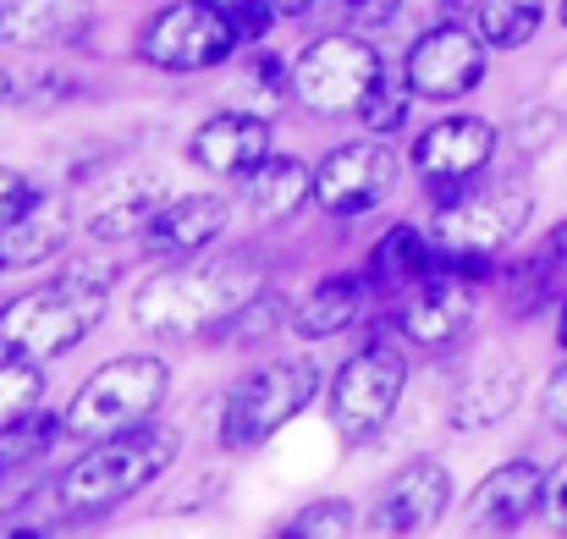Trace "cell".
<instances>
[{
	"label": "cell",
	"mask_w": 567,
	"mask_h": 539,
	"mask_svg": "<svg viewBox=\"0 0 567 539\" xmlns=\"http://www.w3.org/2000/svg\"><path fill=\"white\" fill-rule=\"evenodd\" d=\"M491 276V259H474V253H446L435 248V270L408 292L402 314H396V331L419 348H446L457 342L468 325H474V309H480V281Z\"/></svg>",
	"instance_id": "cell-6"
},
{
	"label": "cell",
	"mask_w": 567,
	"mask_h": 539,
	"mask_svg": "<svg viewBox=\"0 0 567 539\" xmlns=\"http://www.w3.org/2000/svg\"><path fill=\"white\" fill-rule=\"evenodd\" d=\"M66 435V413L55 418V413H22L17 424H6L0 429V474L11 468H28V463H39L55 440Z\"/></svg>",
	"instance_id": "cell-26"
},
{
	"label": "cell",
	"mask_w": 567,
	"mask_h": 539,
	"mask_svg": "<svg viewBox=\"0 0 567 539\" xmlns=\"http://www.w3.org/2000/svg\"><path fill=\"white\" fill-rule=\"evenodd\" d=\"M396 187V155L375 144V138H359V144H337L320 166H315V204L326 215H370L380 198Z\"/></svg>",
	"instance_id": "cell-13"
},
{
	"label": "cell",
	"mask_w": 567,
	"mask_h": 539,
	"mask_svg": "<svg viewBox=\"0 0 567 539\" xmlns=\"http://www.w3.org/2000/svg\"><path fill=\"white\" fill-rule=\"evenodd\" d=\"M540 512L551 518V529H563L567 535V457L546 474V501H540Z\"/></svg>",
	"instance_id": "cell-33"
},
{
	"label": "cell",
	"mask_w": 567,
	"mask_h": 539,
	"mask_svg": "<svg viewBox=\"0 0 567 539\" xmlns=\"http://www.w3.org/2000/svg\"><path fill=\"white\" fill-rule=\"evenodd\" d=\"M557 342L567 348V309H563V320H557Z\"/></svg>",
	"instance_id": "cell-38"
},
{
	"label": "cell",
	"mask_w": 567,
	"mask_h": 539,
	"mask_svg": "<svg viewBox=\"0 0 567 539\" xmlns=\"http://www.w3.org/2000/svg\"><path fill=\"white\" fill-rule=\"evenodd\" d=\"M348 535H359L353 501H309L303 512H292L281 524V539H348Z\"/></svg>",
	"instance_id": "cell-28"
},
{
	"label": "cell",
	"mask_w": 567,
	"mask_h": 539,
	"mask_svg": "<svg viewBox=\"0 0 567 539\" xmlns=\"http://www.w3.org/2000/svg\"><path fill=\"white\" fill-rule=\"evenodd\" d=\"M446 507H452V474L435 457H419L380 490L370 529L375 535H424Z\"/></svg>",
	"instance_id": "cell-16"
},
{
	"label": "cell",
	"mask_w": 567,
	"mask_h": 539,
	"mask_svg": "<svg viewBox=\"0 0 567 539\" xmlns=\"http://www.w3.org/2000/svg\"><path fill=\"white\" fill-rule=\"evenodd\" d=\"M480 39L491 50H524L540 22H546V0H480Z\"/></svg>",
	"instance_id": "cell-25"
},
{
	"label": "cell",
	"mask_w": 567,
	"mask_h": 539,
	"mask_svg": "<svg viewBox=\"0 0 567 539\" xmlns=\"http://www.w3.org/2000/svg\"><path fill=\"white\" fill-rule=\"evenodd\" d=\"M276 6H281V17H309L320 0H276Z\"/></svg>",
	"instance_id": "cell-37"
},
{
	"label": "cell",
	"mask_w": 567,
	"mask_h": 539,
	"mask_svg": "<svg viewBox=\"0 0 567 539\" xmlns=\"http://www.w3.org/2000/svg\"><path fill=\"white\" fill-rule=\"evenodd\" d=\"M209 6L231 22V33H237L243 44H259V39L276 28V17H281L276 0H209Z\"/></svg>",
	"instance_id": "cell-31"
},
{
	"label": "cell",
	"mask_w": 567,
	"mask_h": 539,
	"mask_svg": "<svg viewBox=\"0 0 567 539\" xmlns=\"http://www.w3.org/2000/svg\"><path fill=\"white\" fill-rule=\"evenodd\" d=\"M518 396H524V369L513 353H480V359L463 369V380H457V391H452V424L457 429H491V424H502L513 407H518Z\"/></svg>",
	"instance_id": "cell-18"
},
{
	"label": "cell",
	"mask_w": 567,
	"mask_h": 539,
	"mask_svg": "<svg viewBox=\"0 0 567 539\" xmlns=\"http://www.w3.org/2000/svg\"><path fill=\"white\" fill-rule=\"evenodd\" d=\"M172 391V369L155 359V353H127V359H111L100 363L72 407H66V435L78 440H105V435H122V429H138L161 413Z\"/></svg>",
	"instance_id": "cell-4"
},
{
	"label": "cell",
	"mask_w": 567,
	"mask_h": 539,
	"mask_svg": "<svg viewBox=\"0 0 567 539\" xmlns=\"http://www.w3.org/2000/svg\"><path fill=\"white\" fill-rule=\"evenodd\" d=\"M320 396V363L315 359H276L254 369L220 407V446L226 452H254L276 429H287L309 402Z\"/></svg>",
	"instance_id": "cell-5"
},
{
	"label": "cell",
	"mask_w": 567,
	"mask_h": 539,
	"mask_svg": "<svg viewBox=\"0 0 567 539\" xmlns=\"http://www.w3.org/2000/svg\"><path fill=\"white\" fill-rule=\"evenodd\" d=\"M172 182L161 172H122L94 193V215H89V231L100 242H133V237H150L155 220L166 215L172 204Z\"/></svg>",
	"instance_id": "cell-15"
},
{
	"label": "cell",
	"mask_w": 567,
	"mask_h": 539,
	"mask_svg": "<svg viewBox=\"0 0 567 539\" xmlns=\"http://www.w3.org/2000/svg\"><path fill=\"white\" fill-rule=\"evenodd\" d=\"M254 83H259L265 94H276V100L292 94V72H287L281 55H259V61H254Z\"/></svg>",
	"instance_id": "cell-34"
},
{
	"label": "cell",
	"mask_w": 567,
	"mask_h": 539,
	"mask_svg": "<svg viewBox=\"0 0 567 539\" xmlns=\"http://www.w3.org/2000/svg\"><path fill=\"white\" fill-rule=\"evenodd\" d=\"M563 270H567V220H563V226H551V237L540 242V253H535V259L518 270V292H524V298H540V292H546Z\"/></svg>",
	"instance_id": "cell-30"
},
{
	"label": "cell",
	"mask_w": 567,
	"mask_h": 539,
	"mask_svg": "<svg viewBox=\"0 0 567 539\" xmlns=\"http://www.w3.org/2000/svg\"><path fill=\"white\" fill-rule=\"evenodd\" d=\"M370 298H375V287H370V276H364V270L326 276L320 287H309V292L298 298V309H292V331H298L303 342L342 336V331H353V325L364 320Z\"/></svg>",
	"instance_id": "cell-20"
},
{
	"label": "cell",
	"mask_w": 567,
	"mask_h": 539,
	"mask_svg": "<svg viewBox=\"0 0 567 539\" xmlns=\"http://www.w3.org/2000/svg\"><path fill=\"white\" fill-rule=\"evenodd\" d=\"M430 270H435V237H424L419 226H391L364 259L375 292H413Z\"/></svg>",
	"instance_id": "cell-23"
},
{
	"label": "cell",
	"mask_w": 567,
	"mask_h": 539,
	"mask_svg": "<svg viewBox=\"0 0 567 539\" xmlns=\"http://www.w3.org/2000/svg\"><path fill=\"white\" fill-rule=\"evenodd\" d=\"M396 11H402V0H348V22H359V28H380Z\"/></svg>",
	"instance_id": "cell-35"
},
{
	"label": "cell",
	"mask_w": 567,
	"mask_h": 539,
	"mask_svg": "<svg viewBox=\"0 0 567 539\" xmlns=\"http://www.w3.org/2000/svg\"><path fill=\"white\" fill-rule=\"evenodd\" d=\"M485 55H491V44L480 33H468L457 22H441V28L413 39V50L402 61V77L413 83L419 100H441L446 105V100H463V94H474L485 83Z\"/></svg>",
	"instance_id": "cell-11"
},
{
	"label": "cell",
	"mask_w": 567,
	"mask_h": 539,
	"mask_svg": "<svg viewBox=\"0 0 567 539\" xmlns=\"http://www.w3.org/2000/svg\"><path fill=\"white\" fill-rule=\"evenodd\" d=\"M385 77L380 50L359 33H326L292 61V100L320 116H353Z\"/></svg>",
	"instance_id": "cell-7"
},
{
	"label": "cell",
	"mask_w": 567,
	"mask_h": 539,
	"mask_svg": "<svg viewBox=\"0 0 567 539\" xmlns=\"http://www.w3.org/2000/svg\"><path fill=\"white\" fill-rule=\"evenodd\" d=\"M226 198L220 193H177L166 204V215L155 220L150 231V248L155 253H172V259H188V253H204L220 231H226Z\"/></svg>",
	"instance_id": "cell-22"
},
{
	"label": "cell",
	"mask_w": 567,
	"mask_h": 539,
	"mask_svg": "<svg viewBox=\"0 0 567 539\" xmlns=\"http://www.w3.org/2000/svg\"><path fill=\"white\" fill-rule=\"evenodd\" d=\"M491 155H496V127L485 116H446L413 144V166L430 182L435 209H446L457 193H468V177H480V166Z\"/></svg>",
	"instance_id": "cell-12"
},
{
	"label": "cell",
	"mask_w": 567,
	"mask_h": 539,
	"mask_svg": "<svg viewBox=\"0 0 567 539\" xmlns=\"http://www.w3.org/2000/svg\"><path fill=\"white\" fill-rule=\"evenodd\" d=\"M265 292V259L254 248L188 253L133 292V325L150 336H226L231 320Z\"/></svg>",
	"instance_id": "cell-1"
},
{
	"label": "cell",
	"mask_w": 567,
	"mask_h": 539,
	"mask_svg": "<svg viewBox=\"0 0 567 539\" xmlns=\"http://www.w3.org/2000/svg\"><path fill=\"white\" fill-rule=\"evenodd\" d=\"M535 215V193L524 182H485L457 193L446 209H435V248L446 253H474V259H496L502 248H513L524 237Z\"/></svg>",
	"instance_id": "cell-8"
},
{
	"label": "cell",
	"mask_w": 567,
	"mask_h": 539,
	"mask_svg": "<svg viewBox=\"0 0 567 539\" xmlns=\"http://www.w3.org/2000/svg\"><path fill=\"white\" fill-rule=\"evenodd\" d=\"M540 501H546V474L529 457H513L480 479V490L463 507V524L474 535H513L540 512Z\"/></svg>",
	"instance_id": "cell-14"
},
{
	"label": "cell",
	"mask_w": 567,
	"mask_h": 539,
	"mask_svg": "<svg viewBox=\"0 0 567 539\" xmlns=\"http://www.w3.org/2000/svg\"><path fill=\"white\" fill-rule=\"evenodd\" d=\"M303 198H315V172L298 155H270L243 177V204L254 215H292Z\"/></svg>",
	"instance_id": "cell-24"
},
{
	"label": "cell",
	"mask_w": 567,
	"mask_h": 539,
	"mask_svg": "<svg viewBox=\"0 0 567 539\" xmlns=\"http://www.w3.org/2000/svg\"><path fill=\"white\" fill-rule=\"evenodd\" d=\"M94 22V0H0L6 44H72Z\"/></svg>",
	"instance_id": "cell-21"
},
{
	"label": "cell",
	"mask_w": 567,
	"mask_h": 539,
	"mask_svg": "<svg viewBox=\"0 0 567 539\" xmlns=\"http://www.w3.org/2000/svg\"><path fill=\"white\" fill-rule=\"evenodd\" d=\"M72 242V209L66 198L50 193H28L6 220H0V270H28L55 259Z\"/></svg>",
	"instance_id": "cell-19"
},
{
	"label": "cell",
	"mask_w": 567,
	"mask_h": 539,
	"mask_svg": "<svg viewBox=\"0 0 567 539\" xmlns=\"http://www.w3.org/2000/svg\"><path fill=\"white\" fill-rule=\"evenodd\" d=\"M413 83L408 77H380L375 89H370V100L353 111L359 122H364V133H375V138H391V133H402L408 127V116H413Z\"/></svg>",
	"instance_id": "cell-27"
},
{
	"label": "cell",
	"mask_w": 567,
	"mask_h": 539,
	"mask_svg": "<svg viewBox=\"0 0 567 539\" xmlns=\"http://www.w3.org/2000/svg\"><path fill=\"white\" fill-rule=\"evenodd\" d=\"M402 385H408V359L391 342H370L331 374V424L342 429L348 446L370 440L391 424Z\"/></svg>",
	"instance_id": "cell-9"
},
{
	"label": "cell",
	"mask_w": 567,
	"mask_h": 539,
	"mask_svg": "<svg viewBox=\"0 0 567 539\" xmlns=\"http://www.w3.org/2000/svg\"><path fill=\"white\" fill-rule=\"evenodd\" d=\"M540 413H546V424L567 435V363L551 369V380H546V396H540Z\"/></svg>",
	"instance_id": "cell-32"
},
{
	"label": "cell",
	"mask_w": 567,
	"mask_h": 539,
	"mask_svg": "<svg viewBox=\"0 0 567 539\" xmlns=\"http://www.w3.org/2000/svg\"><path fill=\"white\" fill-rule=\"evenodd\" d=\"M116 265H66L50 287L0 309V363H50L72 353L100 320Z\"/></svg>",
	"instance_id": "cell-2"
},
{
	"label": "cell",
	"mask_w": 567,
	"mask_h": 539,
	"mask_svg": "<svg viewBox=\"0 0 567 539\" xmlns=\"http://www.w3.org/2000/svg\"><path fill=\"white\" fill-rule=\"evenodd\" d=\"M183 452V435L172 424H138V429H122V435H105L94 440L55 485V501L72 512V518H105L116 512L122 501H133L144 485H155Z\"/></svg>",
	"instance_id": "cell-3"
},
{
	"label": "cell",
	"mask_w": 567,
	"mask_h": 539,
	"mask_svg": "<svg viewBox=\"0 0 567 539\" xmlns=\"http://www.w3.org/2000/svg\"><path fill=\"white\" fill-rule=\"evenodd\" d=\"M28 193H33V187H28V182L17 177V172H11V166H0V220H6V215H11V209H17V204H22V198H28Z\"/></svg>",
	"instance_id": "cell-36"
},
{
	"label": "cell",
	"mask_w": 567,
	"mask_h": 539,
	"mask_svg": "<svg viewBox=\"0 0 567 539\" xmlns=\"http://www.w3.org/2000/svg\"><path fill=\"white\" fill-rule=\"evenodd\" d=\"M563 22H567V0H563Z\"/></svg>",
	"instance_id": "cell-40"
},
{
	"label": "cell",
	"mask_w": 567,
	"mask_h": 539,
	"mask_svg": "<svg viewBox=\"0 0 567 539\" xmlns=\"http://www.w3.org/2000/svg\"><path fill=\"white\" fill-rule=\"evenodd\" d=\"M6 94H11V72H0V100H6Z\"/></svg>",
	"instance_id": "cell-39"
},
{
	"label": "cell",
	"mask_w": 567,
	"mask_h": 539,
	"mask_svg": "<svg viewBox=\"0 0 567 539\" xmlns=\"http://www.w3.org/2000/svg\"><path fill=\"white\" fill-rule=\"evenodd\" d=\"M39 391H44V363H0V429L33 413Z\"/></svg>",
	"instance_id": "cell-29"
},
{
	"label": "cell",
	"mask_w": 567,
	"mask_h": 539,
	"mask_svg": "<svg viewBox=\"0 0 567 539\" xmlns=\"http://www.w3.org/2000/svg\"><path fill=\"white\" fill-rule=\"evenodd\" d=\"M188 155L193 166L209 172V177L243 182L254 166L270 160V122L254 116V111H220L188 138Z\"/></svg>",
	"instance_id": "cell-17"
},
{
	"label": "cell",
	"mask_w": 567,
	"mask_h": 539,
	"mask_svg": "<svg viewBox=\"0 0 567 539\" xmlns=\"http://www.w3.org/2000/svg\"><path fill=\"white\" fill-rule=\"evenodd\" d=\"M243 39L231 33V22L209 6V0H177L166 11H155V22L144 28L138 50L150 66L161 72H204V66H220Z\"/></svg>",
	"instance_id": "cell-10"
}]
</instances>
